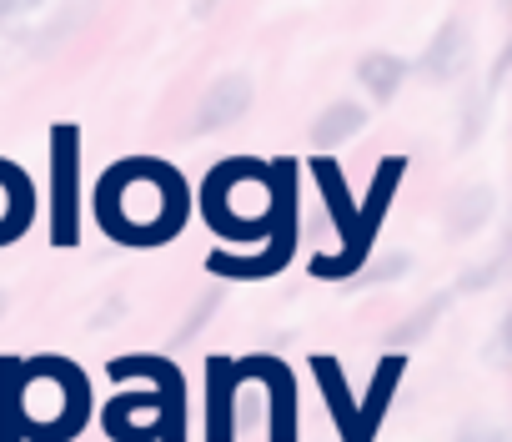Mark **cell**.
<instances>
[{
    "label": "cell",
    "instance_id": "obj_9",
    "mask_svg": "<svg viewBox=\"0 0 512 442\" xmlns=\"http://www.w3.org/2000/svg\"><path fill=\"white\" fill-rule=\"evenodd\" d=\"M497 277H502V262H492V267H482V272H467L462 287H487V282H497Z\"/></svg>",
    "mask_w": 512,
    "mask_h": 442
},
{
    "label": "cell",
    "instance_id": "obj_1",
    "mask_svg": "<svg viewBox=\"0 0 512 442\" xmlns=\"http://www.w3.org/2000/svg\"><path fill=\"white\" fill-rule=\"evenodd\" d=\"M251 111V76L246 71H226L196 106V131L211 136V131H226L231 121H241Z\"/></svg>",
    "mask_w": 512,
    "mask_h": 442
},
{
    "label": "cell",
    "instance_id": "obj_4",
    "mask_svg": "<svg viewBox=\"0 0 512 442\" xmlns=\"http://www.w3.org/2000/svg\"><path fill=\"white\" fill-rule=\"evenodd\" d=\"M362 126H367V111H362L357 101H332V106L312 121V141H317V146H342V141H352Z\"/></svg>",
    "mask_w": 512,
    "mask_h": 442
},
{
    "label": "cell",
    "instance_id": "obj_8",
    "mask_svg": "<svg viewBox=\"0 0 512 442\" xmlns=\"http://www.w3.org/2000/svg\"><path fill=\"white\" fill-rule=\"evenodd\" d=\"M457 442H507V432L502 427H467Z\"/></svg>",
    "mask_w": 512,
    "mask_h": 442
},
{
    "label": "cell",
    "instance_id": "obj_12",
    "mask_svg": "<svg viewBox=\"0 0 512 442\" xmlns=\"http://www.w3.org/2000/svg\"><path fill=\"white\" fill-rule=\"evenodd\" d=\"M0 302H6V292H0Z\"/></svg>",
    "mask_w": 512,
    "mask_h": 442
},
{
    "label": "cell",
    "instance_id": "obj_5",
    "mask_svg": "<svg viewBox=\"0 0 512 442\" xmlns=\"http://www.w3.org/2000/svg\"><path fill=\"white\" fill-rule=\"evenodd\" d=\"M357 76H362V86H367L377 101H392V91L407 81V61H397V56H367V61L357 66Z\"/></svg>",
    "mask_w": 512,
    "mask_h": 442
},
{
    "label": "cell",
    "instance_id": "obj_11",
    "mask_svg": "<svg viewBox=\"0 0 512 442\" xmlns=\"http://www.w3.org/2000/svg\"><path fill=\"white\" fill-rule=\"evenodd\" d=\"M21 6H41V0H21Z\"/></svg>",
    "mask_w": 512,
    "mask_h": 442
},
{
    "label": "cell",
    "instance_id": "obj_7",
    "mask_svg": "<svg viewBox=\"0 0 512 442\" xmlns=\"http://www.w3.org/2000/svg\"><path fill=\"white\" fill-rule=\"evenodd\" d=\"M412 272V257L407 252H392V257H382L372 272H362V287H377V282H397V277H407Z\"/></svg>",
    "mask_w": 512,
    "mask_h": 442
},
{
    "label": "cell",
    "instance_id": "obj_3",
    "mask_svg": "<svg viewBox=\"0 0 512 442\" xmlns=\"http://www.w3.org/2000/svg\"><path fill=\"white\" fill-rule=\"evenodd\" d=\"M492 186H482V181H472V186H462V191H452V201H447V232L452 237H467V232H477L482 221L492 216Z\"/></svg>",
    "mask_w": 512,
    "mask_h": 442
},
{
    "label": "cell",
    "instance_id": "obj_6",
    "mask_svg": "<svg viewBox=\"0 0 512 442\" xmlns=\"http://www.w3.org/2000/svg\"><path fill=\"white\" fill-rule=\"evenodd\" d=\"M447 302H452L447 292H442V297H432V302H422L417 312H407V317H402V322L392 327V337H387V342H397V347H412V342H422V337H427V332H432V327L442 322Z\"/></svg>",
    "mask_w": 512,
    "mask_h": 442
},
{
    "label": "cell",
    "instance_id": "obj_10",
    "mask_svg": "<svg viewBox=\"0 0 512 442\" xmlns=\"http://www.w3.org/2000/svg\"><path fill=\"white\" fill-rule=\"evenodd\" d=\"M21 11V0H0V21H6V16H16Z\"/></svg>",
    "mask_w": 512,
    "mask_h": 442
},
{
    "label": "cell",
    "instance_id": "obj_2",
    "mask_svg": "<svg viewBox=\"0 0 512 442\" xmlns=\"http://www.w3.org/2000/svg\"><path fill=\"white\" fill-rule=\"evenodd\" d=\"M467 56H472L467 26H462V21H447V26L432 36V46H427V56H422V71H427L432 81H452V76H462Z\"/></svg>",
    "mask_w": 512,
    "mask_h": 442
}]
</instances>
